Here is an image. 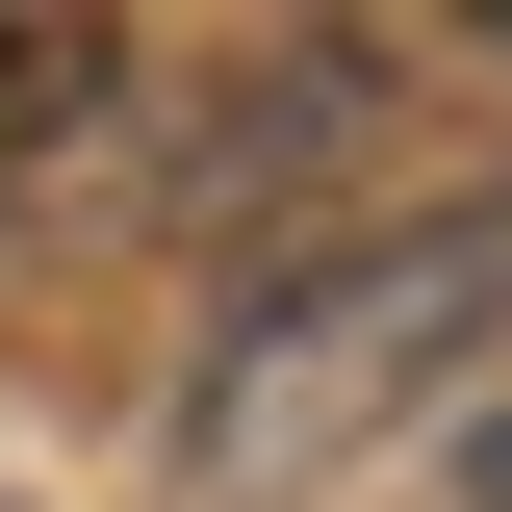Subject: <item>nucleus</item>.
<instances>
[{
	"instance_id": "nucleus-1",
	"label": "nucleus",
	"mask_w": 512,
	"mask_h": 512,
	"mask_svg": "<svg viewBox=\"0 0 512 512\" xmlns=\"http://www.w3.org/2000/svg\"><path fill=\"white\" fill-rule=\"evenodd\" d=\"M512 308V205H461V231H384V256H333V282H282V308H231V359L180 384V461L205 487H256V461H333L384 410V384L436 359V333H487Z\"/></svg>"
},
{
	"instance_id": "nucleus-2",
	"label": "nucleus",
	"mask_w": 512,
	"mask_h": 512,
	"mask_svg": "<svg viewBox=\"0 0 512 512\" xmlns=\"http://www.w3.org/2000/svg\"><path fill=\"white\" fill-rule=\"evenodd\" d=\"M103 103H128L103 0H0V154H52V128H103Z\"/></svg>"
},
{
	"instance_id": "nucleus-3",
	"label": "nucleus",
	"mask_w": 512,
	"mask_h": 512,
	"mask_svg": "<svg viewBox=\"0 0 512 512\" xmlns=\"http://www.w3.org/2000/svg\"><path fill=\"white\" fill-rule=\"evenodd\" d=\"M461 512H512V384H487V410H461Z\"/></svg>"
}]
</instances>
